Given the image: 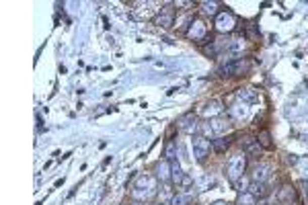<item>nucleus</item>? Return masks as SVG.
I'll list each match as a JSON object with an SVG mask.
<instances>
[{
  "mask_svg": "<svg viewBox=\"0 0 308 205\" xmlns=\"http://www.w3.org/2000/svg\"><path fill=\"white\" fill-rule=\"evenodd\" d=\"M185 37H187L189 41H193L195 45H201L206 47L210 41H212V33H210V25L203 17H195L193 23L189 25L187 33H185Z\"/></svg>",
  "mask_w": 308,
  "mask_h": 205,
  "instance_id": "f257e3e1",
  "label": "nucleus"
},
{
  "mask_svg": "<svg viewBox=\"0 0 308 205\" xmlns=\"http://www.w3.org/2000/svg\"><path fill=\"white\" fill-rule=\"evenodd\" d=\"M246 164H249V156H246L244 152H238L234 156L228 158L226 162V177L228 181L234 185L240 177H244V172H246Z\"/></svg>",
  "mask_w": 308,
  "mask_h": 205,
  "instance_id": "f03ea898",
  "label": "nucleus"
},
{
  "mask_svg": "<svg viewBox=\"0 0 308 205\" xmlns=\"http://www.w3.org/2000/svg\"><path fill=\"white\" fill-rule=\"evenodd\" d=\"M251 72V62L249 57H238V60L226 62L224 66L218 68V74L222 78H238V76H246Z\"/></svg>",
  "mask_w": 308,
  "mask_h": 205,
  "instance_id": "7ed1b4c3",
  "label": "nucleus"
},
{
  "mask_svg": "<svg viewBox=\"0 0 308 205\" xmlns=\"http://www.w3.org/2000/svg\"><path fill=\"white\" fill-rule=\"evenodd\" d=\"M238 29V19L232 11H220V15L214 19V31L218 35H230Z\"/></svg>",
  "mask_w": 308,
  "mask_h": 205,
  "instance_id": "20e7f679",
  "label": "nucleus"
},
{
  "mask_svg": "<svg viewBox=\"0 0 308 205\" xmlns=\"http://www.w3.org/2000/svg\"><path fill=\"white\" fill-rule=\"evenodd\" d=\"M157 177H150V174H144V177L138 179L136 187L132 189V197L138 199V201H144L148 199L152 193H154V187H157Z\"/></svg>",
  "mask_w": 308,
  "mask_h": 205,
  "instance_id": "39448f33",
  "label": "nucleus"
},
{
  "mask_svg": "<svg viewBox=\"0 0 308 205\" xmlns=\"http://www.w3.org/2000/svg\"><path fill=\"white\" fill-rule=\"evenodd\" d=\"M191 146H193V156L199 162H203L210 156V152H212V144H210V140L206 135H193Z\"/></svg>",
  "mask_w": 308,
  "mask_h": 205,
  "instance_id": "423d86ee",
  "label": "nucleus"
},
{
  "mask_svg": "<svg viewBox=\"0 0 308 205\" xmlns=\"http://www.w3.org/2000/svg\"><path fill=\"white\" fill-rule=\"evenodd\" d=\"M275 199L280 205H294L298 199V189L294 185H282L275 193Z\"/></svg>",
  "mask_w": 308,
  "mask_h": 205,
  "instance_id": "0eeeda50",
  "label": "nucleus"
},
{
  "mask_svg": "<svg viewBox=\"0 0 308 205\" xmlns=\"http://www.w3.org/2000/svg\"><path fill=\"white\" fill-rule=\"evenodd\" d=\"M210 129H212V133L214 135H218V138H222V135H226V133H230L232 131V119H226V117H214V119L210 121Z\"/></svg>",
  "mask_w": 308,
  "mask_h": 205,
  "instance_id": "6e6552de",
  "label": "nucleus"
},
{
  "mask_svg": "<svg viewBox=\"0 0 308 205\" xmlns=\"http://www.w3.org/2000/svg\"><path fill=\"white\" fill-rule=\"evenodd\" d=\"M199 125H201V123H197V115H193V113L183 115L181 119H179V123H177V127H179L183 133H189V135L197 133V131H199Z\"/></svg>",
  "mask_w": 308,
  "mask_h": 205,
  "instance_id": "1a4fd4ad",
  "label": "nucleus"
},
{
  "mask_svg": "<svg viewBox=\"0 0 308 205\" xmlns=\"http://www.w3.org/2000/svg\"><path fill=\"white\" fill-rule=\"evenodd\" d=\"M173 5H169L167 9H161V13L154 17V25H159V27H165V29H169V27H175V19H177V11L175 9H171Z\"/></svg>",
  "mask_w": 308,
  "mask_h": 205,
  "instance_id": "9d476101",
  "label": "nucleus"
},
{
  "mask_svg": "<svg viewBox=\"0 0 308 205\" xmlns=\"http://www.w3.org/2000/svg\"><path fill=\"white\" fill-rule=\"evenodd\" d=\"M154 177H157L161 183H165V185H169V183H173V172H171V160H167V158H163V160H159L157 162V166H154Z\"/></svg>",
  "mask_w": 308,
  "mask_h": 205,
  "instance_id": "9b49d317",
  "label": "nucleus"
},
{
  "mask_svg": "<svg viewBox=\"0 0 308 205\" xmlns=\"http://www.w3.org/2000/svg\"><path fill=\"white\" fill-rule=\"evenodd\" d=\"M271 170H273V166H271L269 162H259V164L255 166V170H253V177H251V181L267 183V179L271 177Z\"/></svg>",
  "mask_w": 308,
  "mask_h": 205,
  "instance_id": "f8f14e48",
  "label": "nucleus"
},
{
  "mask_svg": "<svg viewBox=\"0 0 308 205\" xmlns=\"http://www.w3.org/2000/svg\"><path fill=\"white\" fill-rule=\"evenodd\" d=\"M220 111H222V103L220 101H210V103H206V105H201L199 109H197V115H201V117H218L220 115Z\"/></svg>",
  "mask_w": 308,
  "mask_h": 205,
  "instance_id": "ddd939ff",
  "label": "nucleus"
},
{
  "mask_svg": "<svg viewBox=\"0 0 308 205\" xmlns=\"http://www.w3.org/2000/svg\"><path fill=\"white\" fill-rule=\"evenodd\" d=\"M193 19H195V17H193V13H189V11H187V13H181V15L177 13V19H175V29H177L179 33H183V35H185V33H187V29H189V25L193 23Z\"/></svg>",
  "mask_w": 308,
  "mask_h": 205,
  "instance_id": "4468645a",
  "label": "nucleus"
},
{
  "mask_svg": "<svg viewBox=\"0 0 308 205\" xmlns=\"http://www.w3.org/2000/svg\"><path fill=\"white\" fill-rule=\"evenodd\" d=\"M232 138L230 135H222V138H216L214 142H212V152L214 154H224V152H228V148L232 146Z\"/></svg>",
  "mask_w": 308,
  "mask_h": 205,
  "instance_id": "2eb2a0df",
  "label": "nucleus"
},
{
  "mask_svg": "<svg viewBox=\"0 0 308 205\" xmlns=\"http://www.w3.org/2000/svg\"><path fill=\"white\" fill-rule=\"evenodd\" d=\"M199 13L203 17H218L220 15V3H216V0H212V3H199Z\"/></svg>",
  "mask_w": 308,
  "mask_h": 205,
  "instance_id": "dca6fc26",
  "label": "nucleus"
},
{
  "mask_svg": "<svg viewBox=\"0 0 308 205\" xmlns=\"http://www.w3.org/2000/svg\"><path fill=\"white\" fill-rule=\"evenodd\" d=\"M257 144L261 146V150H273L275 148V144H273V138H271V133H269V129H259V133H257Z\"/></svg>",
  "mask_w": 308,
  "mask_h": 205,
  "instance_id": "f3484780",
  "label": "nucleus"
},
{
  "mask_svg": "<svg viewBox=\"0 0 308 205\" xmlns=\"http://www.w3.org/2000/svg\"><path fill=\"white\" fill-rule=\"evenodd\" d=\"M236 97L240 101H244V103H255V101H259V91H255V89H238Z\"/></svg>",
  "mask_w": 308,
  "mask_h": 205,
  "instance_id": "a211bd4d",
  "label": "nucleus"
},
{
  "mask_svg": "<svg viewBox=\"0 0 308 205\" xmlns=\"http://www.w3.org/2000/svg\"><path fill=\"white\" fill-rule=\"evenodd\" d=\"M249 193H253L255 197H265V195L269 193V189H267V183L251 181V185H249Z\"/></svg>",
  "mask_w": 308,
  "mask_h": 205,
  "instance_id": "6ab92c4d",
  "label": "nucleus"
},
{
  "mask_svg": "<svg viewBox=\"0 0 308 205\" xmlns=\"http://www.w3.org/2000/svg\"><path fill=\"white\" fill-rule=\"evenodd\" d=\"M234 205H257V197L249 191H244V193H238L236 197V203Z\"/></svg>",
  "mask_w": 308,
  "mask_h": 205,
  "instance_id": "aec40b11",
  "label": "nucleus"
},
{
  "mask_svg": "<svg viewBox=\"0 0 308 205\" xmlns=\"http://www.w3.org/2000/svg\"><path fill=\"white\" fill-rule=\"evenodd\" d=\"M173 197H175V189L169 187V185H165V187L159 191V201H161V203H169V205H171Z\"/></svg>",
  "mask_w": 308,
  "mask_h": 205,
  "instance_id": "412c9836",
  "label": "nucleus"
},
{
  "mask_svg": "<svg viewBox=\"0 0 308 205\" xmlns=\"http://www.w3.org/2000/svg\"><path fill=\"white\" fill-rule=\"evenodd\" d=\"M193 201V195L191 193H175L171 205H189Z\"/></svg>",
  "mask_w": 308,
  "mask_h": 205,
  "instance_id": "4be33fe9",
  "label": "nucleus"
},
{
  "mask_svg": "<svg viewBox=\"0 0 308 205\" xmlns=\"http://www.w3.org/2000/svg\"><path fill=\"white\" fill-rule=\"evenodd\" d=\"M171 172H173V183L179 187V183L183 179V172H181V166H179L177 160H171Z\"/></svg>",
  "mask_w": 308,
  "mask_h": 205,
  "instance_id": "5701e85b",
  "label": "nucleus"
},
{
  "mask_svg": "<svg viewBox=\"0 0 308 205\" xmlns=\"http://www.w3.org/2000/svg\"><path fill=\"white\" fill-rule=\"evenodd\" d=\"M249 185H251V179H249V177H240V179L234 183V187H236V191H238V193L249 191Z\"/></svg>",
  "mask_w": 308,
  "mask_h": 205,
  "instance_id": "b1692460",
  "label": "nucleus"
},
{
  "mask_svg": "<svg viewBox=\"0 0 308 205\" xmlns=\"http://www.w3.org/2000/svg\"><path fill=\"white\" fill-rule=\"evenodd\" d=\"M244 39H246V41L257 39V27H255V23H249V25H246V29H244Z\"/></svg>",
  "mask_w": 308,
  "mask_h": 205,
  "instance_id": "393cba45",
  "label": "nucleus"
},
{
  "mask_svg": "<svg viewBox=\"0 0 308 205\" xmlns=\"http://www.w3.org/2000/svg\"><path fill=\"white\" fill-rule=\"evenodd\" d=\"M193 181H191V177L189 174H183V179H181V183H179V187H189Z\"/></svg>",
  "mask_w": 308,
  "mask_h": 205,
  "instance_id": "a878e982",
  "label": "nucleus"
},
{
  "mask_svg": "<svg viewBox=\"0 0 308 205\" xmlns=\"http://www.w3.org/2000/svg\"><path fill=\"white\" fill-rule=\"evenodd\" d=\"M298 187H302V189H300V191H302V195H304V197H308V181H300V183H298Z\"/></svg>",
  "mask_w": 308,
  "mask_h": 205,
  "instance_id": "bb28decb",
  "label": "nucleus"
},
{
  "mask_svg": "<svg viewBox=\"0 0 308 205\" xmlns=\"http://www.w3.org/2000/svg\"><path fill=\"white\" fill-rule=\"evenodd\" d=\"M212 205H230V203H226V201H216V203H212Z\"/></svg>",
  "mask_w": 308,
  "mask_h": 205,
  "instance_id": "cd10ccee",
  "label": "nucleus"
}]
</instances>
